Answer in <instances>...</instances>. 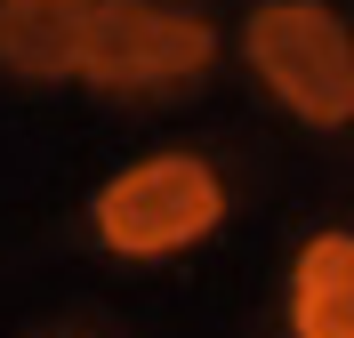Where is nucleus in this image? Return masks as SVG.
<instances>
[{"label":"nucleus","mask_w":354,"mask_h":338,"mask_svg":"<svg viewBox=\"0 0 354 338\" xmlns=\"http://www.w3.org/2000/svg\"><path fill=\"white\" fill-rule=\"evenodd\" d=\"M225 209H234V194H225L218 161L177 145V153H145L121 178L97 185L88 194V234L121 266H169V258H185L218 234Z\"/></svg>","instance_id":"nucleus-1"},{"label":"nucleus","mask_w":354,"mask_h":338,"mask_svg":"<svg viewBox=\"0 0 354 338\" xmlns=\"http://www.w3.org/2000/svg\"><path fill=\"white\" fill-rule=\"evenodd\" d=\"M88 0H0V73L8 81H81Z\"/></svg>","instance_id":"nucleus-5"},{"label":"nucleus","mask_w":354,"mask_h":338,"mask_svg":"<svg viewBox=\"0 0 354 338\" xmlns=\"http://www.w3.org/2000/svg\"><path fill=\"white\" fill-rule=\"evenodd\" d=\"M242 57L290 121L354 129V24L330 0H258L242 17Z\"/></svg>","instance_id":"nucleus-2"},{"label":"nucleus","mask_w":354,"mask_h":338,"mask_svg":"<svg viewBox=\"0 0 354 338\" xmlns=\"http://www.w3.org/2000/svg\"><path fill=\"white\" fill-rule=\"evenodd\" d=\"M282 330L290 338H354V225H322L290 250Z\"/></svg>","instance_id":"nucleus-4"},{"label":"nucleus","mask_w":354,"mask_h":338,"mask_svg":"<svg viewBox=\"0 0 354 338\" xmlns=\"http://www.w3.org/2000/svg\"><path fill=\"white\" fill-rule=\"evenodd\" d=\"M218 65V24L185 0H88L81 81L97 97H153L185 89Z\"/></svg>","instance_id":"nucleus-3"}]
</instances>
